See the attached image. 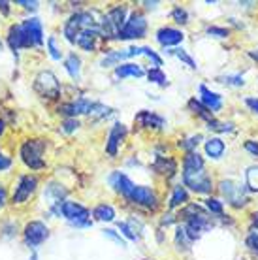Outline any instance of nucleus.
Wrapping results in <instances>:
<instances>
[{
	"mask_svg": "<svg viewBox=\"0 0 258 260\" xmlns=\"http://www.w3.org/2000/svg\"><path fill=\"white\" fill-rule=\"evenodd\" d=\"M183 181L196 194H207L213 189V181L204 168V158L196 151L183 156Z\"/></svg>",
	"mask_w": 258,
	"mask_h": 260,
	"instance_id": "obj_1",
	"label": "nucleus"
},
{
	"mask_svg": "<svg viewBox=\"0 0 258 260\" xmlns=\"http://www.w3.org/2000/svg\"><path fill=\"white\" fill-rule=\"evenodd\" d=\"M124 21H126V6L111 8L102 17V23L98 26L102 38H117L121 28L124 26Z\"/></svg>",
	"mask_w": 258,
	"mask_h": 260,
	"instance_id": "obj_2",
	"label": "nucleus"
},
{
	"mask_svg": "<svg viewBox=\"0 0 258 260\" xmlns=\"http://www.w3.org/2000/svg\"><path fill=\"white\" fill-rule=\"evenodd\" d=\"M44 151H45L44 140H28L21 147V158H23V162L30 170H42L45 168V160L44 156H42Z\"/></svg>",
	"mask_w": 258,
	"mask_h": 260,
	"instance_id": "obj_3",
	"label": "nucleus"
},
{
	"mask_svg": "<svg viewBox=\"0 0 258 260\" xmlns=\"http://www.w3.org/2000/svg\"><path fill=\"white\" fill-rule=\"evenodd\" d=\"M60 215L70 222L72 226H76V228L92 226V222L89 221L90 211L87 208H83L81 204H78V202H68V200L62 202V206H60Z\"/></svg>",
	"mask_w": 258,
	"mask_h": 260,
	"instance_id": "obj_4",
	"label": "nucleus"
},
{
	"mask_svg": "<svg viewBox=\"0 0 258 260\" xmlns=\"http://www.w3.org/2000/svg\"><path fill=\"white\" fill-rule=\"evenodd\" d=\"M83 28H98V26L94 25V15L90 12H78L66 21V25H64L66 40H68L70 44H76V38H78V34L81 32Z\"/></svg>",
	"mask_w": 258,
	"mask_h": 260,
	"instance_id": "obj_5",
	"label": "nucleus"
},
{
	"mask_svg": "<svg viewBox=\"0 0 258 260\" xmlns=\"http://www.w3.org/2000/svg\"><path fill=\"white\" fill-rule=\"evenodd\" d=\"M219 189H220V192H222V196H224V200L228 202L232 208H243L247 202H249L247 187L238 181H234V179L220 181Z\"/></svg>",
	"mask_w": 258,
	"mask_h": 260,
	"instance_id": "obj_6",
	"label": "nucleus"
},
{
	"mask_svg": "<svg viewBox=\"0 0 258 260\" xmlns=\"http://www.w3.org/2000/svg\"><path fill=\"white\" fill-rule=\"evenodd\" d=\"M147 32V21L140 12L130 13V17L124 21V26L121 28V32L117 38L119 40H136V38H143Z\"/></svg>",
	"mask_w": 258,
	"mask_h": 260,
	"instance_id": "obj_7",
	"label": "nucleus"
},
{
	"mask_svg": "<svg viewBox=\"0 0 258 260\" xmlns=\"http://www.w3.org/2000/svg\"><path fill=\"white\" fill-rule=\"evenodd\" d=\"M34 89L45 98H58L60 96V83L51 72H40L34 79Z\"/></svg>",
	"mask_w": 258,
	"mask_h": 260,
	"instance_id": "obj_8",
	"label": "nucleus"
},
{
	"mask_svg": "<svg viewBox=\"0 0 258 260\" xmlns=\"http://www.w3.org/2000/svg\"><path fill=\"white\" fill-rule=\"evenodd\" d=\"M126 200L147 209H156V206H158V198H156L155 190L149 189V187H143V185H134V189H132V192L128 194Z\"/></svg>",
	"mask_w": 258,
	"mask_h": 260,
	"instance_id": "obj_9",
	"label": "nucleus"
},
{
	"mask_svg": "<svg viewBox=\"0 0 258 260\" xmlns=\"http://www.w3.org/2000/svg\"><path fill=\"white\" fill-rule=\"evenodd\" d=\"M49 238V228L42 221H30L25 226V243L28 247L36 249Z\"/></svg>",
	"mask_w": 258,
	"mask_h": 260,
	"instance_id": "obj_10",
	"label": "nucleus"
},
{
	"mask_svg": "<svg viewBox=\"0 0 258 260\" xmlns=\"http://www.w3.org/2000/svg\"><path fill=\"white\" fill-rule=\"evenodd\" d=\"M36 187H38V177H36V176L19 177L17 187H15V190H13V196H12L13 204H25V202L30 198V194L36 190Z\"/></svg>",
	"mask_w": 258,
	"mask_h": 260,
	"instance_id": "obj_11",
	"label": "nucleus"
},
{
	"mask_svg": "<svg viewBox=\"0 0 258 260\" xmlns=\"http://www.w3.org/2000/svg\"><path fill=\"white\" fill-rule=\"evenodd\" d=\"M8 44H10V47L13 49V53L23 49V47H34L33 38H30L28 32L25 30L23 23H21V25H13L12 28H10V32H8Z\"/></svg>",
	"mask_w": 258,
	"mask_h": 260,
	"instance_id": "obj_12",
	"label": "nucleus"
},
{
	"mask_svg": "<svg viewBox=\"0 0 258 260\" xmlns=\"http://www.w3.org/2000/svg\"><path fill=\"white\" fill-rule=\"evenodd\" d=\"M92 106H94V102L85 100V98H79V100H74V102H68V104L58 106V113H60V115H66L68 119H76L78 115L90 113Z\"/></svg>",
	"mask_w": 258,
	"mask_h": 260,
	"instance_id": "obj_13",
	"label": "nucleus"
},
{
	"mask_svg": "<svg viewBox=\"0 0 258 260\" xmlns=\"http://www.w3.org/2000/svg\"><path fill=\"white\" fill-rule=\"evenodd\" d=\"M126 138V126L123 123H115L113 128L110 130V136H108V143H106V151L108 155L115 156L117 151H119V145L124 142Z\"/></svg>",
	"mask_w": 258,
	"mask_h": 260,
	"instance_id": "obj_14",
	"label": "nucleus"
},
{
	"mask_svg": "<svg viewBox=\"0 0 258 260\" xmlns=\"http://www.w3.org/2000/svg\"><path fill=\"white\" fill-rule=\"evenodd\" d=\"M102 34H100V28H83L81 32L78 34V38H76V44H78L81 49L85 51H94L98 46V38H100Z\"/></svg>",
	"mask_w": 258,
	"mask_h": 260,
	"instance_id": "obj_15",
	"label": "nucleus"
},
{
	"mask_svg": "<svg viewBox=\"0 0 258 260\" xmlns=\"http://www.w3.org/2000/svg\"><path fill=\"white\" fill-rule=\"evenodd\" d=\"M200 104L213 113V111H219L222 108V96L219 92L207 89L206 85H200Z\"/></svg>",
	"mask_w": 258,
	"mask_h": 260,
	"instance_id": "obj_16",
	"label": "nucleus"
},
{
	"mask_svg": "<svg viewBox=\"0 0 258 260\" xmlns=\"http://www.w3.org/2000/svg\"><path fill=\"white\" fill-rule=\"evenodd\" d=\"M156 42H158L162 47L177 46V44L183 42V32L177 30V28H172V26H162L160 30L156 32Z\"/></svg>",
	"mask_w": 258,
	"mask_h": 260,
	"instance_id": "obj_17",
	"label": "nucleus"
},
{
	"mask_svg": "<svg viewBox=\"0 0 258 260\" xmlns=\"http://www.w3.org/2000/svg\"><path fill=\"white\" fill-rule=\"evenodd\" d=\"M134 121L142 128H164V124H166V121L160 115L153 113V111H140Z\"/></svg>",
	"mask_w": 258,
	"mask_h": 260,
	"instance_id": "obj_18",
	"label": "nucleus"
},
{
	"mask_svg": "<svg viewBox=\"0 0 258 260\" xmlns=\"http://www.w3.org/2000/svg\"><path fill=\"white\" fill-rule=\"evenodd\" d=\"M23 26H25V30L28 32V36L33 38L34 47L44 44V28H42V23H40V19H36V17H30V19H26L25 23H23Z\"/></svg>",
	"mask_w": 258,
	"mask_h": 260,
	"instance_id": "obj_19",
	"label": "nucleus"
},
{
	"mask_svg": "<svg viewBox=\"0 0 258 260\" xmlns=\"http://www.w3.org/2000/svg\"><path fill=\"white\" fill-rule=\"evenodd\" d=\"M115 76L117 78H142L145 76V70H143L140 64H119L115 68Z\"/></svg>",
	"mask_w": 258,
	"mask_h": 260,
	"instance_id": "obj_20",
	"label": "nucleus"
},
{
	"mask_svg": "<svg viewBox=\"0 0 258 260\" xmlns=\"http://www.w3.org/2000/svg\"><path fill=\"white\" fill-rule=\"evenodd\" d=\"M224 142L220 138H211L206 142V155L213 160H219L220 156L224 155Z\"/></svg>",
	"mask_w": 258,
	"mask_h": 260,
	"instance_id": "obj_21",
	"label": "nucleus"
},
{
	"mask_svg": "<svg viewBox=\"0 0 258 260\" xmlns=\"http://www.w3.org/2000/svg\"><path fill=\"white\" fill-rule=\"evenodd\" d=\"M92 215H94L96 221H104V222L115 221V209L111 208V206H108V204H100V206H96L94 211H92Z\"/></svg>",
	"mask_w": 258,
	"mask_h": 260,
	"instance_id": "obj_22",
	"label": "nucleus"
},
{
	"mask_svg": "<svg viewBox=\"0 0 258 260\" xmlns=\"http://www.w3.org/2000/svg\"><path fill=\"white\" fill-rule=\"evenodd\" d=\"M79 64H81V60H79L78 55H76V53H70L64 62V66H66V72L70 74V78L76 79V81H78L79 76H81V66Z\"/></svg>",
	"mask_w": 258,
	"mask_h": 260,
	"instance_id": "obj_23",
	"label": "nucleus"
},
{
	"mask_svg": "<svg viewBox=\"0 0 258 260\" xmlns=\"http://www.w3.org/2000/svg\"><path fill=\"white\" fill-rule=\"evenodd\" d=\"M123 59H130L128 49H123V51H110L102 59L100 64H102L104 68H108V66H119V62H121Z\"/></svg>",
	"mask_w": 258,
	"mask_h": 260,
	"instance_id": "obj_24",
	"label": "nucleus"
},
{
	"mask_svg": "<svg viewBox=\"0 0 258 260\" xmlns=\"http://www.w3.org/2000/svg\"><path fill=\"white\" fill-rule=\"evenodd\" d=\"M188 202V194L183 185H175L174 192H172V198H170V209L177 208V206H183Z\"/></svg>",
	"mask_w": 258,
	"mask_h": 260,
	"instance_id": "obj_25",
	"label": "nucleus"
},
{
	"mask_svg": "<svg viewBox=\"0 0 258 260\" xmlns=\"http://www.w3.org/2000/svg\"><path fill=\"white\" fill-rule=\"evenodd\" d=\"M188 108H190V110H192L194 113L198 115V117L204 119L206 123H211V121H213V119H215V117H213V113H211V111H209V110H206V108H204V106H202L200 102L196 100V98H192V100L188 102Z\"/></svg>",
	"mask_w": 258,
	"mask_h": 260,
	"instance_id": "obj_26",
	"label": "nucleus"
},
{
	"mask_svg": "<svg viewBox=\"0 0 258 260\" xmlns=\"http://www.w3.org/2000/svg\"><path fill=\"white\" fill-rule=\"evenodd\" d=\"M155 170L156 172H160V174H166L168 172V176H174L175 174V162L168 156H158L155 162Z\"/></svg>",
	"mask_w": 258,
	"mask_h": 260,
	"instance_id": "obj_27",
	"label": "nucleus"
},
{
	"mask_svg": "<svg viewBox=\"0 0 258 260\" xmlns=\"http://www.w3.org/2000/svg\"><path fill=\"white\" fill-rule=\"evenodd\" d=\"M245 179H247V189L252 190V192H258V166H251V168L247 170Z\"/></svg>",
	"mask_w": 258,
	"mask_h": 260,
	"instance_id": "obj_28",
	"label": "nucleus"
},
{
	"mask_svg": "<svg viewBox=\"0 0 258 260\" xmlns=\"http://www.w3.org/2000/svg\"><path fill=\"white\" fill-rule=\"evenodd\" d=\"M175 243H177L179 249H183V251H188V249H190L192 240L188 238V234L185 232V228L183 226H177V232H175Z\"/></svg>",
	"mask_w": 258,
	"mask_h": 260,
	"instance_id": "obj_29",
	"label": "nucleus"
},
{
	"mask_svg": "<svg viewBox=\"0 0 258 260\" xmlns=\"http://www.w3.org/2000/svg\"><path fill=\"white\" fill-rule=\"evenodd\" d=\"M147 78H149V81L160 85V87H166V85H168V78H166V74H164L160 68H153V70H149Z\"/></svg>",
	"mask_w": 258,
	"mask_h": 260,
	"instance_id": "obj_30",
	"label": "nucleus"
},
{
	"mask_svg": "<svg viewBox=\"0 0 258 260\" xmlns=\"http://www.w3.org/2000/svg\"><path fill=\"white\" fill-rule=\"evenodd\" d=\"M168 53H170V55H174V57H177L179 60H183L188 68H192V70H196V68H198V66H196V62L190 59V55H188L185 49H172V51H168Z\"/></svg>",
	"mask_w": 258,
	"mask_h": 260,
	"instance_id": "obj_31",
	"label": "nucleus"
},
{
	"mask_svg": "<svg viewBox=\"0 0 258 260\" xmlns=\"http://www.w3.org/2000/svg\"><path fill=\"white\" fill-rule=\"evenodd\" d=\"M111 113V110L108 108V106H104V104H94L92 106V110H90V117L94 119V121H98V119H104V117H108Z\"/></svg>",
	"mask_w": 258,
	"mask_h": 260,
	"instance_id": "obj_32",
	"label": "nucleus"
},
{
	"mask_svg": "<svg viewBox=\"0 0 258 260\" xmlns=\"http://www.w3.org/2000/svg\"><path fill=\"white\" fill-rule=\"evenodd\" d=\"M117 226H119V230L123 232V236L124 238H128V240H132V241H136L140 236L136 234V228L130 224V222H117Z\"/></svg>",
	"mask_w": 258,
	"mask_h": 260,
	"instance_id": "obj_33",
	"label": "nucleus"
},
{
	"mask_svg": "<svg viewBox=\"0 0 258 260\" xmlns=\"http://www.w3.org/2000/svg\"><path fill=\"white\" fill-rule=\"evenodd\" d=\"M202 142V134H196V136H190V138H187L185 142H179V147L181 149H185V151H194V147L198 145V143Z\"/></svg>",
	"mask_w": 258,
	"mask_h": 260,
	"instance_id": "obj_34",
	"label": "nucleus"
},
{
	"mask_svg": "<svg viewBox=\"0 0 258 260\" xmlns=\"http://www.w3.org/2000/svg\"><path fill=\"white\" fill-rule=\"evenodd\" d=\"M206 208L215 215H222V211H224V208H222V202H219L217 198H207Z\"/></svg>",
	"mask_w": 258,
	"mask_h": 260,
	"instance_id": "obj_35",
	"label": "nucleus"
},
{
	"mask_svg": "<svg viewBox=\"0 0 258 260\" xmlns=\"http://www.w3.org/2000/svg\"><path fill=\"white\" fill-rule=\"evenodd\" d=\"M140 55H145V57H147L149 60H153V64H155V68H158V66H162V59L160 57H158V55H156L155 51H153V49H151V47H140Z\"/></svg>",
	"mask_w": 258,
	"mask_h": 260,
	"instance_id": "obj_36",
	"label": "nucleus"
},
{
	"mask_svg": "<svg viewBox=\"0 0 258 260\" xmlns=\"http://www.w3.org/2000/svg\"><path fill=\"white\" fill-rule=\"evenodd\" d=\"M47 49H49V55H51V59L60 60L62 53H60V49L57 47V40H55V36H51V38L47 40Z\"/></svg>",
	"mask_w": 258,
	"mask_h": 260,
	"instance_id": "obj_37",
	"label": "nucleus"
},
{
	"mask_svg": "<svg viewBox=\"0 0 258 260\" xmlns=\"http://www.w3.org/2000/svg\"><path fill=\"white\" fill-rule=\"evenodd\" d=\"M220 83L224 85H234V87H241V85H245L243 81V76H224V78H220Z\"/></svg>",
	"mask_w": 258,
	"mask_h": 260,
	"instance_id": "obj_38",
	"label": "nucleus"
},
{
	"mask_svg": "<svg viewBox=\"0 0 258 260\" xmlns=\"http://www.w3.org/2000/svg\"><path fill=\"white\" fill-rule=\"evenodd\" d=\"M172 17H174L177 23L185 25V23L188 21V13H187V10H183V8H175L174 12H172Z\"/></svg>",
	"mask_w": 258,
	"mask_h": 260,
	"instance_id": "obj_39",
	"label": "nucleus"
},
{
	"mask_svg": "<svg viewBox=\"0 0 258 260\" xmlns=\"http://www.w3.org/2000/svg\"><path fill=\"white\" fill-rule=\"evenodd\" d=\"M104 236H106V238H110V240H113L117 243V245H121V247H126L124 240L119 234H117L115 230H111V228H106V230H104Z\"/></svg>",
	"mask_w": 258,
	"mask_h": 260,
	"instance_id": "obj_40",
	"label": "nucleus"
},
{
	"mask_svg": "<svg viewBox=\"0 0 258 260\" xmlns=\"http://www.w3.org/2000/svg\"><path fill=\"white\" fill-rule=\"evenodd\" d=\"M247 247L251 249L252 253H256L258 254V234L256 232H252V234H249L247 236Z\"/></svg>",
	"mask_w": 258,
	"mask_h": 260,
	"instance_id": "obj_41",
	"label": "nucleus"
},
{
	"mask_svg": "<svg viewBox=\"0 0 258 260\" xmlns=\"http://www.w3.org/2000/svg\"><path fill=\"white\" fill-rule=\"evenodd\" d=\"M79 123L78 119H66L64 123H62V130H64L66 134H70V132H74V130H78Z\"/></svg>",
	"mask_w": 258,
	"mask_h": 260,
	"instance_id": "obj_42",
	"label": "nucleus"
},
{
	"mask_svg": "<svg viewBox=\"0 0 258 260\" xmlns=\"http://www.w3.org/2000/svg\"><path fill=\"white\" fill-rule=\"evenodd\" d=\"M243 147H245V151H249L252 156H256L258 158V142H254V140H247V142L243 143Z\"/></svg>",
	"mask_w": 258,
	"mask_h": 260,
	"instance_id": "obj_43",
	"label": "nucleus"
},
{
	"mask_svg": "<svg viewBox=\"0 0 258 260\" xmlns=\"http://www.w3.org/2000/svg\"><path fill=\"white\" fill-rule=\"evenodd\" d=\"M207 34H213L217 38H226V36H228V30H226V28H219V26H209V28H207Z\"/></svg>",
	"mask_w": 258,
	"mask_h": 260,
	"instance_id": "obj_44",
	"label": "nucleus"
},
{
	"mask_svg": "<svg viewBox=\"0 0 258 260\" xmlns=\"http://www.w3.org/2000/svg\"><path fill=\"white\" fill-rule=\"evenodd\" d=\"M10 166H12V158H10V156H6L2 151H0V172L8 170Z\"/></svg>",
	"mask_w": 258,
	"mask_h": 260,
	"instance_id": "obj_45",
	"label": "nucleus"
},
{
	"mask_svg": "<svg viewBox=\"0 0 258 260\" xmlns=\"http://www.w3.org/2000/svg\"><path fill=\"white\" fill-rule=\"evenodd\" d=\"M17 4L23 6L25 10H38V2H25V0H19Z\"/></svg>",
	"mask_w": 258,
	"mask_h": 260,
	"instance_id": "obj_46",
	"label": "nucleus"
},
{
	"mask_svg": "<svg viewBox=\"0 0 258 260\" xmlns=\"http://www.w3.org/2000/svg\"><path fill=\"white\" fill-rule=\"evenodd\" d=\"M245 104L249 106V108H251L254 113H258V98H247Z\"/></svg>",
	"mask_w": 258,
	"mask_h": 260,
	"instance_id": "obj_47",
	"label": "nucleus"
},
{
	"mask_svg": "<svg viewBox=\"0 0 258 260\" xmlns=\"http://www.w3.org/2000/svg\"><path fill=\"white\" fill-rule=\"evenodd\" d=\"M4 204H6V189L0 185V208H4Z\"/></svg>",
	"mask_w": 258,
	"mask_h": 260,
	"instance_id": "obj_48",
	"label": "nucleus"
},
{
	"mask_svg": "<svg viewBox=\"0 0 258 260\" xmlns=\"http://www.w3.org/2000/svg\"><path fill=\"white\" fill-rule=\"evenodd\" d=\"M156 4H158V2H145V8H147V10H155Z\"/></svg>",
	"mask_w": 258,
	"mask_h": 260,
	"instance_id": "obj_49",
	"label": "nucleus"
},
{
	"mask_svg": "<svg viewBox=\"0 0 258 260\" xmlns=\"http://www.w3.org/2000/svg\"><path fill=\"white\" fill-rule=\"evenodd\" d=\"M249 55H251V59H254L258 62V49H254V51H251L249 53Z\"/></svg>",
	"mask_w": 258,
	"mask_h": 260,
	"instance_id": "obj_50",
	"label": "nucleus"
},
{
	"mask_svg": "<svg viewBox=\"0 0 258 260\" xmlns=\"http://www.w3.org/2000/svg\"><path fill=\"white\" fill-rule=\"evenodd\" d=\"M252 222L258 226V211H256V213H252Z\"/></svg>",
	"mask_w": 258,
	"mask_h": 260,
	"instance_id": "obj_51",
	"label": "nucleus"
},
{
	"mask_svg": "<svg viewBox=\"0 0 258 260\" xmlns=\"http://www.w3.org/2000/svg\"><path fill=\"white\" fill-rule=\"evenodd\" d=\"M2 132H4V121L0 119V134H2Z\"/></svg>",
	"mask_w": 258,
	"mask_h": 260,
	"instance_id": "obj_52",
	"label": "nucleus"
}]
</instances>
